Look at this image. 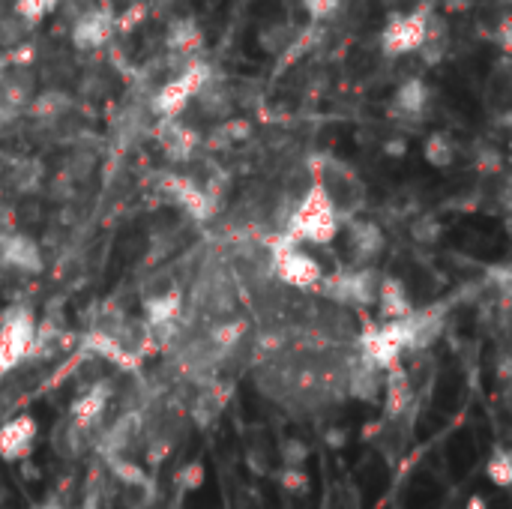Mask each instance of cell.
<instances>
[{"mask_svg":"<svg viewBox=\"0 0 512 509\" xmlns=\"http://www.w3.org/2000/svg\"><path fill=\"white\" fill-rule=\"evenodd\" d=\"M342 228V213L336 207V201L327 195V189L321 183H312L300 201L294 204L288 225H285V237L309 246H330L339 237Z\"/></svg>","mask_w":512,"mask_h":509,"instance_id":"1","label":"cell"},{"mask_svg":"<svg viewBox=\"0 0 512 509\" xmlns=\"http://www.w3.org/2000/svg\"><path fill=\"white\" fill-rule=\"evenodd\" d=\"M267 249H270V273H276L282 285L297 288V291H315L321 285L324 267L303 246L279 234L267 243Z\"/></svg>","mask_w":512,"mask_h":509,"instance_id":"2","label":"cell"},{"mask_svg":"<svg viewBox=\"0 0 512 509\" xmlns=\"http://www.w3.org/2000/svg\"><path fill=\"white\" fill-rule=\"evenodd\" d=\"M213 78L210 66L204 60H192L186 63L180 72H174L165 84H159V90L153 93V114L159 120H177L180 111H186V105L198 96V90Z\"/></svg>","mask_w":512,"mask_h":509,"instance_id":"3","label":"cell"},{"mask_svg":"<svg viewBox=\"0 0 512 509\" xmlns=\"http://www.w3.org/2000/svg\"><path fill=\"white\" fill-rule=\"evenodd\" d=\"M36 321L27 309H12L0 324V378L18 369L36 351Z\"/></svg>","mask_w":512,"mask_h":509,"instance_id":"4","label":"cell"},{"mask_svg":"<svg viewBox=\"0 0 512 509\" xmlns=\"http://www.w3.org/2000/svg\"><path fill=\"white\" fill-rule=\"evenodd\" d=\"M432 9H414L408 15H396L387 21L384 33H381V48L387 57H405L414 54L426 36V24H429Z\"/></svg>","mask_w":512,"mask_h":509,"instance_id":"5","label":"cell"},{"mask_svg":"<svg viewBox=\"0 0 512 509\" xmlns=\"http://www.w3.org/2000/svg\"><path fill=\"white\" fill-rule=\"evenodd\" d=\"M345 246H348L351 267L354 270H363V267H375V261L384 255L387 237H384L381 225L372 222V219H348Z\"/></svg>","mask_w":512,"mask_h":509,"instance_id":"6","label":"cell"},{"mask_svg":"<svg viewBox=\"0 0 512 509\" xmlns=\"http://www.w3.org/2000/svg\"><path fill=\"white\" fill-rule=\"evenodd\" d=\"M39 441V423L30 414H15L0 426V459L9 465H18L30 459Z\"/></svg>","mask_w":512,"mask_h":509,"instance_id":"7","label":"cell"},{"mask_svg":"<svg viewBox=\"0 0 512 509\" xmlns=\"http://www.w3.org/2000/svg\"><path fill=\"white\" fill-rule=\"evenodd\" d=\"M111 33H114V15L108 9H102V6L99 9L90 6L75 18L69 36H72V45L78 51H96L111 39Z\"/></svg>","mask_w":512,"mask_h":509,"instance_id":"8","label":"cell"},{"mask_svg":"<svg viewBox=\"0 0 512 509\" xmlns=\"http://www.w3.org/2000/svg\"><path fill=\"white\" fill-rule=\"evenodd\" d=\"M153 135H156V144L162 147V153L171 162H186L201 147V135L192 126L180 123V120H159Z\"/></svg>","mask_w":512,"mask_h":509,"instance_id":"9","label":"cell"},{"mask_svg":"<svg viewBox=\"0 0 512 509\" xmlns=\"http://www.w3.org/2000/svg\"><path fill=\"white\" fill-rule=\"evenodd\" d=\"M111 399V384L108 381H96L87 390H81V396L69 405V423L78 432H90L93 426H99V420L105 417Z\"/></svg>","mask_w":512,"mask_h":509,"instance_id":"10","label":"cell"},{"mask_svg":"<svg viewBox=\"0 0 512 509\" xmlns=\"http://www.w3.org/2000/svg\"><path fill=\"white\" fill-rule=\"evenodd\" d=\"M384 411H387V420L390 423H399L411 405H414V384H411V375L405 369V363H396L384 372Z\"/></svg>","mask_w":512,"mask_h":509,"instance_id":"11","label":"cell"},{"mask_svg":"<svg viewBox=\"0 0 512 509\" xmlns=\"http://www.w3.org/2000/svg\"><path fill=\"white\" fill-rule=\"evenodd\" d=\"M141 435H144V429H141V414H138V411L120 414V417L108 426V432H105V438H102V453H105V459H129L132 444H135Z\"/></svg>","mask_w":512,"mask_h":509,"instance_id":"12","label":"cell"},{"mask_svg":"<svg viewBox=\"0 0 512 509\" xmlns=\"http://www.w3.org/2000/svg\"><path fill=\"white\" fill-rule=\"evenodd\" d=\"M429 99H432V93H429V84L423 78H417V75L405 78L396 87L393 99H390V117H396V120H420L423 111L429 108Z\"/></svg>","mask_w":512,"mask_h":509,"instance_id":"13","label":"cell"},{"mask_svg":"<svg viewBox=\"0 0 512 509\" xmlns=\"http://www.w3.org/2000/svg\"><path fill=\"white\" fill-rule=\"evenodd\" d=\"M384 390V372L378 366H372L369 360H357L348 366V378H345V393H351L360 402H378Z\"/></svg>","mask_w":512,"mask_h":509,"instance_id":"14","label":"cell"},{"mask_svg":"<svg viewBox=\"0 0 512 509\" xmlns=\"http://www.w3.org/2000/svg\"><path fill=\"white\" fill-rule=\"evenodd\" d=\"M378 312L384 315V321H402L408 315H414V303L408 297V288L402 279L396 276H384L378 285V300H375Z\"/></svg>","mask_w":512,"mask_h":509,"instance_id":"15","label":"cell"},{"mask_svg":"<svg viewBox=\"0 0 512 509\" xmlns=\"http://www.w3.org/2000/svg\"><path fill=\"white\" fill-rule=\"evenodd\" d=\"M204 42V30L201 24L192 18V15H183V18H174L168 21L165 27V48L177 57H192Z\"/></svg>","mask_w":512,"mask_h":509,"instance_id":"16","label":"cell"},{"mask_svg":"<svg viewBox=\"0 0 512 509\" xmlns=\"http://www.w3.org/2000/svg\"><path fill=\"white\" fill-rule=\"evenodd\" d=\"M3 261L21 273H39L42 270V252H39L36 240H30L24 234H9L3 240Z\"/></svg>","mask_w":512,"mask_h":509,"instance_id":"17","label":"cell"},{"mask_svg":"<svg viewBox=\"0 0 512 509\" xmlns=\"http://www.w3.org/2000/svg\"><path fill=\"white\" fill-rule=\"evenodd\" d=\"M450 51V24L441 18V15H429V24H426V36L417 48V54L423 57L426 66H438Z\"/></svg>","mask_w":512,"mask_h":509,"instance_id":"18","label":"cell"},{"mask_svg":"<svg viewBox=\"0 0 512 509\" xmlns=\"http://www.w3.org/2000/svg\"><path fill=\"white\" fill-rule=\"evenodd\" d=\"M30 114L42 123H54L60 117H66L72 111V96L66 90H57V87H48L42 93H36L30 102H27Z\"/></svg>","mask_w":512,"mask_h":509,"instance_id":"19","label":"cell"},{"mask_svg":"<svg viewBox=\"0 0 512 509\" xmlns=\"http://www.w3.org/2000/svg\"><path fill=\"white\" fill-rule=\"evenodd\" d=\"M195 102H198V108H201L204 117L228 120V114H231V108H234V93H231V87H225V84H219V81L210 78V81L198 90Z\"/></svg>","mask_w":512,"mask_h":509,"instance_id":"20","label":"cell"},{"mask_svg":"<svg viewBox=\"0 0 512 509\" xmlns=\"http://www.w3.org/2000/svg\"><path fill=\"white\" fill-rule=\"evenodd\" d=\"M180 303H183V294L177 288L153 294L150 300H144V324L147 327H159V324L177 321L180 318Z\"/></svg>","mask_w":512,"mask_h":509,"instance_id":"21","label":"cell"},{"mask_svg":"<svg viewBox=\"0 0 512 509\" xmlns=\"http://www.w3.org/2000/svg\"><path fill=\"white\" fill-rule=\"evenodd\" d=\"M222 411H225V396H222L219 384L201 381L198 399H195V405H192V420H195L201 429H207V426H213V423L219 420Z\"/></svg>","mask_w":512,"mask_h":509,"instance_id":"22","label":"cell"},{"mask_svg":"<svg viewBox=\"0 0 512 509\" xmlns=\"http://www.w3.org/2000/svg\"><path fill=\"white\" fill-rule=\"evenodd\" d=\"M456 156H459V147H456V141H453L447 132H432V135L423 141V159H426L432 168H438V171L450 168V165L456 162Z\"/></svg>","mask_w":512,"mask_h":509,"instance_id":"23","label":"cell"},{"mask_svg":"<svg viewBox=\"0 0 512 509\" xmlns=\"http://www.w3.org/2000/svg\"><path fill=\"white\" fill-rule=\"evenodd\" d=\"M294 39H297V33H294V27L285 24V21L267 24V27L258 33L261 51H267V54H273V57H282L285 51H291V48H294Z\"/></svg>","mask_w":512,"mask_h":509,"instance_id":"24","label":"cell"},{"mask_svg":"<svg viewBox=\"0 0 512 509\" xmlns=\"http://www.w3.org/2000/svg\"><path fill=\"white\" fill-rule=\"evenodd\" d=\"M108 471L120 486H129V489H138L147 483V474L135 459H108Z\"/></svg>","mask_w":512,"mask_h":509,"instance_id":"25","label":"cell"},{"mask_svg":"<svg viewBox=\"0 0 512 509\" xmlns=\"http://www.w3.org/2000/svg\"><path fill=\"white\" fill-rule=\"evenodd\" d=\"M276 453H279L282 468H303V465L309 462V444L300 441L297 435H294V438H282Z\"/></svg>","mask_w":512,"mask_h":509,"instance_id":"26","label":"cell"},{"mask_svg":"<svg viewBox=\"0 0 512 509\" xmlns=\"http://www.w3.org/2000/svg\"><path fill=\"white\" fill-rule=\"evenodd\" d=\"M486 477L498 486V489H507L512 483V456L510 450H504V447H498L495 453H492V459H489V465H486Z\"/></svg>","mask_w":512,"mask_h":509,"instance_id":"27","label":"cell"},{"mask_svg":"<svg viewBox=\"0 0 512 509\" xmlns=\"http://www.w3.org/2000/svg\"><path fill=\"white\" fill-rule=\"evenodd\" d=\"M60 0H15V18L24 24V27H33L39 24Z\"/></svg>","mask_w":512,"mask_h":509,"instance_id":"28","label":"cell"},{"mask_svg":"<svg viewBox=\"0 0 512 509\" xmlns=\"http://www.w3.org/2000/svg\"><path fill=\"white\" fill-rule=\"evenodd\" d=\"M204 480H207V471H204V465L198 459L180 465L177 474H174V483H177L180 492H198L204 486Z\"/></svg>","mask_w":512,"mask_h":509,"instance_id":"29","label":"cell"},{"mask_svg":"<svg viewBox=\"0 0 512 509\" xmlns=\"http://www.w3.org/2000/svg\"><path fill=\"white\" fill-rule=\"evenodd\" d=\"M276 483L288 495H306L309 492V474L303 468H279L276 471Z\"/></svg>","mask_w":512,"mask_h":509,"instance_id":"30","label":"cell"},{"mask_svg":"<svg viewBox=\"0 0 512 509\" xmlns=\"http://www.w3.org/2000/svg\"><path fill=\"white\" fill-rule=\"evenodd\" d=\"M216 132H219V135H222V141L231 147V144L246 141V138L252 135V123H249V120H243V117H228V120H222V123L216 126Z\"/></svg>","mask_w":512,"mask_h":509,"instance_id":"31","label":"cell"},{"mask_svg":"<svg viewBox=\"0 0 512 509\" xmlns=\"http://www.w3.org/2000/svg\"><path fill=\"white\" fill-rule=\"evenodd\" d=\"M441 222L435 219V216H420L414 225H411V237L417 240V243H423V246H435L438 240H441Z\"/></svg>","mask_w":512,"mask_h":509,"instance_id":"32","label":"cell"},{"mask_svg":"<svg viewBox=\"0 0 512 509\" xmlns=\"http://www.w3.org/2000/svg\"><path fill=\"white\" fill-rule=\"evenodd\" d=\"M303 3H306V9H309L312 18H330L342 6V0H303Z\"/></svg>","mask_w":512,"mask_h":509,"instance_id":"33","label":"cell"},{"mask_svg":"<svg viewBox=\"0 0 512 509\" xmlns=\"http://www.w3.org/2000/svg\"><path fill=\"white\" fill-rule=\"evenodd\" d=\"M480 168H483V171H498V168H501V153H498V150H492V147H489V150H483V156H480Z\"/></svg>","mask_w":512,"mask_h":509,"instance_id":"34","label":"cell"},{"mask_svg":"<svg viewBox=\"0 0 512 509\" xmlns=\"http://www.w3.org/2000/svg\"><path fill=\"white\" fill-rule=\"evenodd\" d=\"M477 0H444V9L447 12H465V9H471Z\"/></svg>","mask_w":512,"mask_h":509,"instance_id":"35","label":"cell"},{"mask_svg":"<svg viewBox=\"0 0 512 509\" xmlns=\"http://www.w3.org/2000/svg\"><path fill=\"white\" fill-rule=\"evenodd\" d=\"M387 153H390V156H402V153H405V141H402V138L387 141Z\"/></svg>","mask_w":512,"mask_h":509,"instance_id":"36","label":"cell"},{"mask_svg":"<svg viewBox=\"0 0 512 509\" xmlns=\"http://www.w3.org/2000/svg\"><path fill=\"white\" fill-rule=\"evenodd\" d=\"M465 509H486V501H483L480 495H471V501H468V507Z\"/></svg>","mask_w":512,"mask_h":509,"instance_id":"37","label":"cell"},{"mask_svg":"<svg viewBox=\"0 0 512 509\" xmlns=\"http://www.w3.org/2000/svg\"><path fill=\"white\" fill-rule=\"evenodd\" d=\"M327 441H330V444H336V447H339V444H342V441H345V438H342V432H330V438H327Z\"/></svg>","mask_w":512,"mask_h":509,"instance_id":"38","label":"cell"},{"mask_svg":"<svg viewBox=\"0 0 512 509\" xmlns=\"http://www.w3.org/2000/svg\"><path fill=\"white\" fill-rule=\"evenodd\" d=\"M42 509H63V507H42Z\"/></svg>","mask_w":512,"mask_h":509,"instance_id":"39","label":"cell"},{"mask_svg":"<svg viewBox=\"0 0 512 509\" xmlns=\"http://www.w3.org/2000/svg\"><path fill=\"white\" fill-rule=\"evenodd\" d=\"M171 509H177V507H171Z\"/></svg>","mask_w":512,"mask_h":509,"instance_id":"40","label":"cell"}]
</instances>
